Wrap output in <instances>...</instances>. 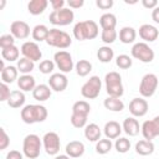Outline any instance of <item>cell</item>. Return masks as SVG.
I'll use <instances>...</instances> for the list:
<instances>
[{
	"label": "cell",
	"instance_id": "obj_1",
	"mask_svg": "<svg viewBox=\"0 0 159 159\" xmlns=\"http://www.w3.org/2000/svg\"><path fill=\"white\" fill-rule=\"evenodd\" d=\"M21 119L26 124H34V123H41L45 122L48 113L45 106L41 104H26L22 107L20 112Z\"/></svg>",
	"mask_w": 159,
	"mask_h": 159
},
{
	"label": "cell",
	"instance_id": "obj_2",
	"mask_svg": "<svg viewBox=\"0 0 159 159\" xmlns=\"http://www.w3.org/2000/svg\"><path fill=\"white\" fill-rule=\"evenodd\" d=\"M98 34H99L98 25L93 20L80 21L73 26V36L78 41L93 40L98 36Z\"/></svg>",
	"mask_w": 159,
	"mask_h": 159
},
{
	"label": "cell",
	"instance_id": "obj_3",
	"mask_svg": "<svg viewBox=\"0 0 159 159\" xmlns=\"http://www.w3.org/2000/svg\"><path fill=\"white\" fill-rule=\"evenodd\" d=\"M104 84H106V92L109 97L120 98L123 96L124 88H123V83H122V76L118 72L111 71V72L106 73Z\"/></svg>",
	"mask_w": 159,
	"mask_h": 159
},
{
	"label": "cell",
	"instance_id": "obj_4",
	"mask_svg": "<svg viewBox=\"0 0 159 159\" xmlns=\"http://www.w3.org/2000/svg\"><path fill=\"white\" fill-rule=\"evenodd\" d=\"M46 43L48 46L63 50V48H67V47L71 46L72 39H71V36L66 31H62L60 29L53 27V29H50L48 36L46 39Z\"/></svg>",
	"mask_w": 159,
	"mask_h": 159
},
{
	"label": "cell",
	"instance_id": "obj_5",
	"mask_svg": "<svg viewBox=\"0 0 159 159\" xmlns=\"http://www.w3.org/2000/svg\"><path fill=\"white\" fill-rule=\"evenodd\" d=\"M42 142L36 134H27L22 142V153L29 159H36L41 153Z\"/></svg>",
	"mask_w": 159,
	"mask_h": 159
},
{
	"label": "cell",
	"instance_id": "obj_6",
	"mask_svg": "<svg viewBox=\"0 0 159 159\" xmlns=\"http://www.w3.org/2000/svg\"><path fill=\"white\" fill-rule=\"evenodd\" d=\"M130 53L135 60H138L143 63H150L154 60V56H155L153 48L147 42L134 43L132 50H130Z\"/></svg>",
	"mask_w": 159,
	"mask_h": 159
},
{
	"label": "cell",
	"instance_id": "obj_7",
	"mask_svg": "<svg viewBox=\"0 0 159 159\" xmlns=\"http://www.w3.org/2000/svg\"><path fill=\"white\" fill-rule=\"evenodd\" d=\"M159 84V80L157 77V75L154 73H147L142 77L140 80V84H139V93L143 98H149L152 97Z\"/></svg>",
	"mask_w": 159,
	"mask_h": 159
},
{
	"label": "cell",
	"instance_id": "obj_8",
	"mask_svg": "<svg viewBox=\"0 0 159 159\" xmlns=\"http://www.w3.org/2000/svg\"><path fill=\"white\" fill-rule=\"evenodd\" d=\"M102 88V81L98 76H91L81 87V94L87 99H94L99 96Z\"/></svg>",
	"mask_w": 159,
	"mask_h": 159
},
{
	"label": "cell",
	"instance_id": "obj_9",
	"mask_svg": "<svg viewBox=\"0 0 159 159\" xmlns=\"http://www.w3.org/2000/svg\"><path fill=\"white\" fill-rule=\"evenodd\" d=\"M75 19L73 10L70 7H63L61 10H55L48 15V20L55 26H66L70 25Z\"/></svg>",
	"mask_w": 159,
	"mask_h": 159
},
{
	"label": "cell",
	"instance_id": "obj_10",
	"mask_svg": "<svg viewBox=\"0 0 159 159\" xmlns=\"http://www.w3.org/2000/svg\"><path fill=\"white\" fill-rule=\"evenodd\" d=\"M53 62L62 73H68L73 70V60L68 51L60 50L53 55Z\"/></svg>",
	"mask_w": 159,
	"mask_h": 159
},
{
	"label": "cell",
	"instance_id": "obj_11",
	"mask_svg": "<svg viewBox=\"0 0 159 159\" xmlns=\"http://www.w3.org/2000/svg\"><path fill=\"white\" fill-rule=\"evenodd\" d=\"M42 145L48 155H57L61 147L60 135L56 132H47L42 138Z\"/></svg>",
	"mask_w": 159,
	"mask_h": 159
},
{
	"label": "cell",
	"instance_id": "obj_12",
	"mask_svg": "<svg viewBox=\"0 0 159 159\" xmlns=\"http://www.w3.org/2000/svg\"><path fill=\"white\" fill-rule=\"evenodd\" d=\"M140 132L147 140H152L155 137H159V116L154 117L150 120H145L142 124Z\"/></svg>",
	"mask_w": 159,
	"mask_h": 159
},
{
	"label": "cell",
	"instance_id": "obj_13",
	"mask_svg": "<svg viewBox=\"0 0 159 159\" xmlns=\"http://www.w3.org/2000/svg\"><path fill=\"white\" fill-rule=\"evenodd\" d=\"M21 53L24 55V57L36 62L40 61L42 57V52L40 50V46L35 42V41H26L21 45Z\"/></svg>",
	"mask_w": 159,
	"mask_h": 159
},
{
	"label": "cell",
	"instance_id": "obj_14",
	"mask_svg": "<svg viewBox=\"0 0 159 159\" xmlns=\"http://www.w3.org/2000/svg\"><path fill=\"white\" fill-rule=\"evenodd\" d=\"M148 102L143 97H135L129 102V112L133 117H144L148 112Z\"/></svg>",
	"mask_w": 159,
	"mask_h": 159
},
{
	"label": "cell",
	"instance_id": "obj_15",
	"mask_svg": "<svg viewBox=\"0 0 159 159\" xmlns=\"http://www.w3.org/2000/svg\"><path fill=\"white\" fill-rule=\"evenodd\" d=\"M48 86L55 92H63L68 86V78L65 73H52L48 78Z\"/></svg>",
	"mask_w": 159,
	"mask_h": 159
},
{
	"label": "cell",
	"instance_id": "obj_16",
	"mask_svg": "<svg viewBox=\"0 0 159 159\" xmlns=\"http://www.w3.org/2000/svg\"><path fill=\"white\" fill-rule=\"evenodd\" d=\"M10 34L15 37V39H27L30 35V26L27 22L21 21V20H16L10 25Z\"/></svg>",
	"mask_w": 159,
	"mask_h": 159
},
{
	"label": "cell",
	"instance_id": "obj_17",
	"mask_svg": "<svg viewBox=\"0 0 159 159\" xmlns=\"http://www.w3.org/2000/svg\"><path fill=\"white\" fill-rule=\"evenodd\" d=\"M139 36L145 42H154L159 36V31L155 26L150 24H143L139 27Z\"/></svg>",
	"mask_w": 159,
	"mask_h": 159
},
{
	"label": "cell",
	"instance_id": "obj_18",
	"mask_svg": "<svg viewBox=\"0 0 159 159\" xmlns=\"http://www.w3.org/2000/svg\"><path fill=\"white\" fill-rule=\"evenodd\" d=\"M140 128H142V125H139V122H138V119H135V117H127L122 124L123 132L125 134H128L129 137L138 135Z\"/></svg>",
	"mask_w": 159,
	"mask_h": 159
},
{
	"label": "cell",
	"instance_id": "obj_19",
	"mask_svg": "<svg viewBox=\"0 0 159 159\" xmlns=\"http://www.w3.org/2000/svg\"><path fill=\"white\" fill-rule=\"evenodd\" d=\"M122 125L116 122V120H109L104 124V128H103V133L106 135V138L108 139H117L119 138L120 133H122Z\"/></svg>",
	"mask_w": 159,
	"mask_h": 159
},
{
	"label": "cell",
	"instance_id": "obj_20",
	"mask_svg": "<svg viewBox=\"0 0 159 159\" xmlns=\"http://www.w3.org/2000/svg\"><path fill=\"white\" fill-rule=\"evenodd\" d=\"M66 154L71 158H80L83 155L84 153V144L80 140H71L70 143H67L66 148Z\"/></svg>",
	"mask_w": 159,
	"mask_h": 159
},
{
	"label": "cell",
	"instance_id": "obj_21",
	"mask_svg": "<svg viewBox=\"0 0 159 159\" xmlns=\"http://www.w3.org/2000/svg\"><path fill=\"white\" fill-rule=\"evenodd\" d=\"M51 94H52L51 87H50L48 84H43V83L37 84V86L35 87V89L32 91L34 98H35L36 101H39V102H45V101H47V99L51 97Z\"/></svg>",
	"mask_w": 159,
	"mask_h": 159
},
{
	"label": "cell",
	"instance_id": "obj_22",
	"mask_svg": "<svg viewBox=\"0 0 159 159\" xmlns=\"http://www.w3.org/2000/svg\"><path fill=\"white\" fill-rule=\"evenodd\" d=\"M17 87L22 92H30L34 91L36 87V81L35 77L31 75H22L17 78Z\"/></svg>",
	"mask_w": 159,
	"mask_h": 159
},
{
	"label": "cell",
	"instance_id": "obj_23",
	"mask_svg": "<svg viewBox=\"0 0 159 159\" xmlns=\"http://www.w3.org/2000/svg\"><path fill=\"white\" fill-rule=\"evenodd\" d=\"M19 75V70L17 67L15 66H6L5 68H2L0 71V76H1V82L9 84V83H12L15 80H17Z\"/></svg>",
	"mask_w": 159,
	"mask_h": 159
},
{
	"label": "cell",
	"instance_id": "obj_24",
	"mask_svg": "<svg viewBox=\"0 0 159 159\" xmlns=\"http://www.w3.org/2000/svg\"><path fill=\"white\" fill-rule=\"evenodd\" d=\"M25 99L26 98H25L24 92L15 89V91H11V94L6 102H7L9 107H11V108H21L25 104Z\"/></svg>",
	"mask_w": 159,
	"mask_h": 159
},
{
	"label": "cell",
	"instance_id": "obj_25",
	"mask_svg": "<svg viewBox=\"0 0 159 159\" xmlns=\"http://www.w3.org/2000/svg\"><path fill=\"white\" fill-rule=\"evenodd\" d=\"M101 134H102L101 128L96 123H89L84 127V137L89 142H96L97 143L101 139Z\"/></svg>",
	"mask_w": 159,
	"mask_h": 159
},
{
	"label": "cell",
	"instance_id": "obj_26",
	"mask_svg": "<svg viewBox=\"0 0 159 159\" xmlns=\"http://www.w3.org/2000/svg\"><path fill=\"white\" fill-rule=\"evenodd\" d=\"M135 37H137V31L132 26H124L119 30V40L125 45L133 43L135 41Z\"/></svg>",
	"mask_w": 159,
	"mask_h": 159
},
{
	"label": "cell",
	"instance_id": "obj_27",
	"mask_svg": "<svg viewBox=\"0 0 159 159\" xmlns=\"http://www.w3.org/2000/svg\"><path fill=\"white\" fill-rule=\"evenodd\" d=\"M103 106L106 107V109L112 111V112H122L124 109V103L120 98L118 97H107L103 102Z\"/></svg>",
	"mask_w": 159,
	"mask_h": 159
},
{
	"label": "cell",
	"instance_id": "obj_28",
	"mask_svg": "<svg viewBox=\"0 0 159 159\" xmlns=\"http://www.w3.org/2000/svg\"><path fill=\"white\" fill-rule=\"evenodd\" d=\"M135 152L139 155H150L154 152V143L152 140H147V139H142L139 142H137L135 144Z\"/></svg>",
	"mask_w": 159,
	"mask_h": 159
},
{
	"label": "cell",
	"instance_id": "obj_29",
	"mask_svg": "<svg viewBox=\"0 0 159 159\" xmlns=\"http://www.w3.org/2000/svg\"><path fill=\"white\" fill-rule=\"evenodd\" d=\"M48 5L47 0H31L27 4V10L31 15H41Z\"/></svg>",
	"mask_w": 159,
	"mask_h": 159
},
{
	"label": "cell",
	"instance_id": "obj_30",
	"mask_svg": "<svg viewBox=\"0 0 159 159\" xmlns=\"http://www.w3.org/2000/svg\"><path fill=\"white\" fill-rule=\"evenodd\" d=\"M99 25L102 30H114L117 25V17L112 12H106L99 17Z\"/></svg>",
	"mask_w": 159,
	"mask_h": 159
},
{
	"label": "cell",
	"instance_id": "obj_31",
	"mask_svg": "<svg viewBox=\"0 0 159 159\" xmlns=\"http://www.w3.org/2000/svg\"><path fill=\"white\" fill-rule=\"evenodd\" d=\"M48 32H50V30H48V27L46 26V25H42V24H40V25H36L34 29H32V31H31V35H32V39L35 40V41H46V39H47V36H48Z\"/></svg>",
	"mask_w": 159,
	"mask_h": 159
},
{
	"label": "cell",
	"instance_id": "obj_32",
	"mask_svg": "<svg viewBox=\"0 0 159 159\" xmlns=\"http://www.w3.org/2000/svg\"><path fill=\"white\" fill-rule=\"evenodd\" d=\"M89 112H91V106H89V103L87 101H77L72 106V113L73 114L88 117Z\"/></svg>",
	"mask_w": 159,
	"mask_h": 159
},
{
	"label": "cell",
	"instance_id": "obj_33",
	"mask_svg": "<svg viewBox=\"0 0 159 159\" xmlns=\"http://www.w3.org/2000/svg\"><path fill=\"white\" fill-rule=\"evenodd\" d=\"M114 57V51L109 47V46H102L98 48L97 51V58L102 62V63H108L113 60Z\"/></svg>",
	"mask_w": 159,
	"mask_h": 159
},
{
	"label": "cell",
	"instance_id": "obj_34",
	"mask_svg": "<svg viewBox=\"0 0 159 159\" xmlns=\"http://www.w3.org/2000/svg\"><path fill=\"white\" fill-rule=\"evenodd\" d=\"M19 55H20V50H19V47H16L15 45L1 50V56H2V58H4L5 61H9V62L19 61Z\"/></svg>",
	"mask_w": 159,
	"mask_h": 159
},
{
	"label": "cell",
	"instance_id": "obj_35",
	"mask_svg": "<svg viewBox=\"0 0 159 159\" xmlns=\"http://www.w3.org/2000/svg\"><path fill=\"white\" fill-rule=\"evenodd\" d=\"M16 67H17L19 72H21L22 75H30V72H32L34 68H35V62L26 58V57H22L17 61Z\"/></svg>",
	"mask_w": 159,
	"mask_h": 159
},
{
	"label": "cell",
	"instance_id": "obj_36",
	"mask_svg": "<svg viewBox=\"0 0 159 159\" xmlns=\"http://www.w3.org/2000/svg\"><path fill=\"white\" fill-rule=\"evenodd\" d=\"M76 73L80 76V77H86L91 71H92V63L87 60H80L76 66Z\"/></svg>",
	"mask_w": 159,
	"mask_h": 159
},
{
	"label": "cell",
	"instance_id": "obj_37",
	"mask_svg": "<svg viewBox=\"0 0 159 159\" xmlns=\"http://www.w3.org/2000/svg\"><path fill=\"white\" fill-rule=\"evenodd\" d=\"M112 147H113V143H112L111 139H108V138L99 139V140L96 143V152H97L98 154L104 155V154H107V153L111 152Z\"/></svg>",
	"mask_w": 159,
	"mask_h": 159
},
{
	"label": "cell",
	"instance_id": "obj_38",
	"mask_svg": "<svg viewBox=\"0 0 159 159\" xmlns=\"http://www.w3.org/2000/svg\"><path fill=\"white\" fill-rule=\"evenodd\" d=\"M114 148H116V150L118 153L124 154L130 149V140L128 138H125V137H119V138L116 139Z\"/></svg>",
	"mask_w": 159,
	"mask_h": 159
},
{
	"label": "cell",
	"instance_id": "obj_39",
	"mask_svg": "<svg viewBox=\"0 0 159 159\" xmlns=\"http://www.w3.org/2000/svg\"><path fill=\"white\" fill-rule=\"evenodd\" d=\"M116 65H117L119 68H122V70H127V68L132 67L133 60H132L128 55L122 53V55H118V56H117V58H116Z\"/></svg>",
	"mask_w": 159,
	"mask_h": 159
},
{
	"label": "cell",
	"instance_id": "obj_40",
	"mask_svg": "<svg viewBox=\"0 0 159 159\" xmlns=\"http://www.w3.org/2000/svg\"><path fill=\"white\" fill-rule=\"evenodd\" d=\"M117 36H118V34H117L116 29L114 30H102V34H101L102 41L104 43H107V45L113 43L117 40Z\"/></svg>",
	"mask_w": 159,
	"mask_h": 159
},
{
	"label": "cell",
	"instance_id": "obj_41",
	"mask_svg": "<svg viewBox=\"0 0 159 159\" xmlns=\"http://www.w3.org/2000/svg\"><path fill=\"white\" fill-rule=\"evenodd\" d=\"M55 66H56V65H55L53 61H51V60H43V61L40 62L39 70H40V72L43 73V75H50V73H52V71L55 70Z\"/></svg>",
	"mask_w": 159,
	"mask_h": 159
},
{
	"label": "cell",
	"instance_id": "obj_42",
	"mask_svg": "<svg viewBox=\"0 0 159 159\" xmlns=\"http://www.w3.org/2000/svg\"><path fill=\"white\" fill-rule=\"evenodd\" d=\"M87 118L88 117H83V116H78V114H71V124L75 128H84L87 125Z\"/></svg>",
	"mask_w": 159,
	"mask_h": 159
},
{
	"label": "cell",
	"instance_id": "obj_43",
	"mask_svg": "<svg viewBox=\"0 0 159 159\" xmlns=\"http://www.w3.org/2000/svg\"><path fill=\"white\" fill-rule=\"evenodd\" d=\"M14 45H15V37L11 34H5V35L0 36V47H1V50L6 48V47H10V46H14Z\"/></svg>",
	"mask_w": 159,
	"mask_h": 159
},
{
	"label": "cell",
	"instance_id": "obj_44",
	"mask_svg": "<svg viewBox=\"0 0 159 159\" xmlns=\"http://www.w3.org/2000/svg\"><path fill=\"white\" fill-rule=\"evenodd\" d=\"M10 144V137L4 128H0V150H5Z\"/></svg>",
	"mask_w": 159,
	"mask_h": 159
},
{
	"label": "cell",
	"instance_id": "obj_45",
	"mask_svg": "<svg viewBox=\"0 0 159 159\" xmlns=\"http://www.w3.org/2000/svg\"><path fill=\"white\" fill-rule=\"evenodd\" d=\"M10 94H11V91H10L9 86L6 83L1 82V84H0V101L1 102L7 101L9 97H10Z\"/></svg>",
	"mask_w": 159,
	"mask_h": 159
},
{
	"label": "cell",
	"instance_id": "obj_46",
	"mask_svg": "<svg viewBox=\"0 0 159 159\" xmlns=\"http://www.w3.org/2000/svg\"><path fill=\"white\" fill-rule=\"evenodd\" d=\"M113 0H96V5L97 7L102 9V10H108L113 6Z\"/></svg>",
	"mask_w": 159,
	"mask_h": 159
},
{
	"label": "cell",
	"instance_id": "obj_47",
	"mask_svg": "<svg viewBox=\"0 0 159 159\" xmlns=\"http://www.w3.org/2000/svg\"><path fill=\"white\" fill-rule=\"evenodd\" d=\"M5 159H24V153H20L19 150H10Z\"/></svg>",
	"mask_w": 159,
	"mask_h": 159
},
{
	"label": "cell",
	"instance_id": "obj_48",
	"mask_svg": "<svg viewBox=\"0 0 159 159\" xmlns=\"http://www.w3.org/2000/svg\"><path fill=\"white\" fill-rule=\"evenodd\" d=\"M50 4H51V6H52V11H55V10H61V9H63V6H65L66 2H65L63 0H51Z\"/></svg>",
	"mask_w": 159,
	"mask_h": 159
},
{
	"label": "cell",
	"instance_id": "obj_49",
	"mask_svg": "<svg viewBox=\"0 0 159 159\" xmlns=\"http://www.w3.org/2000/svg\"><path fill=\"white\" fill-rule=\"evenodd\" d=\"M84 4L83 0H68L67 1V5L70 6V9H80L82 7Z\"/></svg>",
	"mask_w": 159,
	"mask_h": 159
},
{
	"label": "cell",
	"instance_id": "obj_50",
	"mask_svg": "<svg viewBox=\"0 0 159 159\" xmlns=\"http://www.w3.org/2000/svg\"><path fill=\"white\" fill-rule=\"evenodd\" d=\"M142 5L145 9H154L158 6V1L157 0H142Z\"/></svg>",
	"mask_w": 159,
	"mask_h": 159
},
{
	"label": "cell",
	"instance_id": "obj_51",
	"mask_svg": "<svg viewBox=\"0 0 159 159\" xmlns=\"http://www.w3.org/2000/svg\"><path fill=\"white\" fill-rule=\"evenodd\" d=\"M152 19H153L154 22L159 24V5L153 9V11H152Z\"/></svg>",
	"mask_w": 159,
	"mask_h": 159
},
{
	"label": "cell",
	"instance_id": "obj_52",
	"mask_svg": "<svg viewBox=\"0 0 159 159\" xmlns=\"http://www.w3.org/2000/svg\"><path fill=\"white\" fill-rule=\"evenodd\" d=\"M55 159H71V157H68L67 154H57L56 157H55Z\"/></svg>",
	"mask_w": 159,
	"mask_h": 159
},
{
	"label": "cell",
	"instance_id": "obj_53",
	"mask_svg": "<svg viewBox=\"0 0 159 159\" xmlns=\"http://www.w3.org/2000/svg\"><path fill=\"white\" fill-rule=\"evenodd\" d=\"M4 6H5V0H1V2H0V10H1Z\"/></svg>",
	"mask_w": 159,
	"mask_h": 159
}]
</instances>
